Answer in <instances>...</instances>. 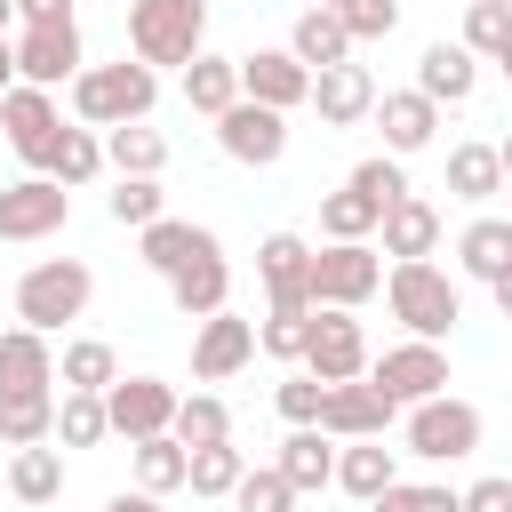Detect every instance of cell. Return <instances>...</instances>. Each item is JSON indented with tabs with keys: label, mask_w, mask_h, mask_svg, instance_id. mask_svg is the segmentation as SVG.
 I'll use <instances>...</instances> for the list:
<instances>
[{
	"label": "cell",
	"mask_w": 512,
	"mask_h": 512,
	"mask_svg": "<svg viewBox=\"0 0 512 512\" xmlns=\"http://www.w3.org/2000/svg\"><path fill=\"white\" fill-rule=\"evenodd\" d=\"M152 96H160V72L136 64V56H120V64H88V72L72 80V112H80V128H128V120L152 112Z\"/></svg>",
	"instance_id": "1"
},
{
	"label": "cell",
	"mask_w": 512,
	"mask_h": 512,
	"mask_svg": "<svg viewBox=\"0 0 512 512\" xmlns=\"http://www.w3.org/2000/svg\"><path fill=\"white\" fill-rule=\"evenodd\" d=\"M88 296H96V272H88L80 256H40V264L16 280V328L56 336L64 320H80V312H88Z\"/></svg>",
	"instance_id": "2"
},
{
	"label": "cell",
	"mask_w": 512,
	"mask_h": 512,
	"mask_svg": "<svg viewBox=\"0 0 512 512\" xmlns=\"http://www.w3.org/2000/svg\"><path fill=\"white\" fill-rule=\"evenodd\" d=\"M384 296H392V320L408 328V336H424V344H440L456 320H464V288L424 256V264H392L384 272Z\"/></svg>",
	"instance_id": "3"
},
{
	"label": "cell",
	"mask_w": 512,
	"mask_h": 512,
	"mask_svg": "<svg viewBox=\"0 0 512 512\" xmlns=\"http://www.w3.org/2000/svg\"><path fill=\"white\" fill-rule=\"evenodd\" d=\"M208 40V0H136L128 8V56L136 64H192Z\"/></svg>",
	"instance_id": "4"
},
{
	"label": "cell",
	"mask_w": 512,
	"mask_h": 512,
	"mask_svg": "<svg viewBox=\"0 0 512 512\" xmlns=\"http://www.w3.org/2000/svg\"><path fill=\"white\" fill-rule=\"evenodd\" d=\"M376 288H384V248H368V240L312 248V304L320 312H360Z\"/></svg>",
	"instance_id": "5"
},
{
	"label": "cell",
	"mask_w": 512,
	"mask_h": 512,
	"mask_svg": "<svg viewBox=\"0 0 512 512\" xmlns=\"http://www.w3.org/2000/svg\"><path fill=\"white\" fill-rule=\"evenodd\" d=\"M400 432H408V456H424V464H456V456L480 448V408L456 400V392H440V400H416Z\"/></svg>",
	"instance_id": "6"
},
{
	"label": "cell",
	"mask_w": 512,
	"mask_h": 512,
	"mask_svg": "<svg viewBox=\"0 0 512 512\" xmlns=\"http://www.w3.org/2000/svg\"><path fill=\"white\" fill-rule=\"evenodd\" d=\"M392 416H400V400H392L376 376H360V384H328V400H320V432H328V440H384Z\"/></svg>",
	"instance_id": "7"
},
{
	"label": "cell",
	"mask_w": 512,
	"mask_h": 512,
	"mask_svg": "<svg viewBox=\"0 0 512 512\" xmlns=\"http://www.w3.org/2000/svg\"><path fill=\"white\" fill-rule=\"evenodd\" d=\"M80 24H24L16 32V80L24 88H64L80 80Z\"/></svg>",
	"instance_id": "8"
},
{
	"label": "cell",
	"mask_w": 512,
	"mask_h": 512,
	"mask_svg": "<svg viewBox=\"0 0 512 512\" xmlns=\"http://www.w3.org/2000/svg\"><path fill=\"white\" fill-rule=\"evenodd\" d=\"M0 128H8L16 160H32V168H48V152L64 144V112H56V96H48V88H24V80L0 96Z\"/></svg>",
	"instance_id": "9"
},
{
	"label": "cell",
	"mask_w": 512,
	"mask_h": 512,
	"mask_svg": "<svg viewBox=\"0 0 512 512\" xmlns=\"http://www.w3.org/2000/svg\"><path fill=\"white\" fill-rule=\"evenodd\" d=\"M368 376H376L400 408H416V400H440V392H448V352L424 344V336H408V344H392L384 360H368Z\"/></svg>",
	"instance_id": "10"
},
{
	"label": "cell",
	"mask_w": 512,
	"mask_h": 512,
	"mask_svg": "<svg viewBox=\"0 0 512 512\" xmlns=\"http://www.w3.org/2000/svg\"><path fill=\"white\" fill-rule=\"evenodd\" d=\"M304 368L320 384H360L368 376V336L352 312H312V344H304Z\"/></svg>",
	"instance_id": "11"
},
{
	"label": "cell",
	"mask_w": 512,
	"mask_h": 512,
	"mask_svg": "<svg viewBox=\"0 0 512 512\" xmlns=\"http://www.w3.org/2000/svg\"><path fill=\"white\" fill-rule=\"evenodd\" d=\"M104 416H112V432L136 448V440H160L168 424H176V392L160 384V376H120L112 392H104Z\"/></svg>",
	"instance_id": "12"
},
{
	"label": "cell",
	"mask_w": 512,
	"mask_h": 512,
	"mask_svg": "<svg viewBox=\"0 0 512 512\" xmlns=\"http://www.w3.org/2000/svg\"><path fill=\"white\" fill-rule=\"evenodd\" d=\"M216 144L240 160V168H272L280 152H288V112H272V104H232L224 120H216Z\"/></svg>",
	"instance_id": "13"
},
{
	"label": "cell",
	"mask_w": 512,
	"mask_h": 512,
	"mask_svg": "<svg viewBox=\"0 0 512 512\" xmlns=\"http://www.w3.org/2000/svg\"><path fill=\"white\" fill-rule=\"evenodd\" d=\"M64 216H72V192L56 176H24L0 192V240H48Z\"/></svg>",
	"instance_id": "14"
},
{
	"label": "cell",
	"mask_w": 512,
	"mask_h": 512,
	"mask_svg": "<svg viewBox=\"0 0 512 512\" xmlns=\"http://www.w3.org/2000/svg\"><path fill=\"white\" fill-rule=\"evenodd\" d=\"M256 272H264L272 312H320V304H312V248H304L296 232H272V240L256 248Z\"/></svg>",
	"instance_id": "15"
},
{
	"label": "cell",
	"mask_w": 512,
	"mask_h": 512,
	"mask_svg": "<svg viewBox=\"0 0 512 512\" xmlns=\"http://www.w3.org/2000/svg\"><path fill=\"white\" fill-rule=\"evenodd\" d=\"M240 96L272 104V112H296V104H312V72L288 48H256V56H240Z\"/></svg>",
	"instance_id": "16"
},
{
	"label": "cell",
	"mask_w": 512,
	"mask_h": 512,
	"mask_svg": "<svg viewBox=\"0 0 512 512\" xmlns=\"http://www.w3.org/2000/svg\"><path fill=\"white\" fill-rule=\"evenodd\" d=\"M248 360H256V320H240V312L200 320V336H192V376H200V384H224V376H240Z\"/></svg>",
	"instance_id": "17"
},
{
	"label": "cell",
	"mask_w": 512,
	"mask_h": 512,
	"mask_svg": "<svg viewBox=\"0 0 512 512\" xmlns=\"http://www.w3.org/2000/svg\"><path fill=\"white\" fill-rule=\"evenodd\" d=\"M376 128H384V152L408 160V152H424L440 136V104L416 96V88H392V96H376Z\"/></svg>",
	"instance_id": "18"
},
{
	"label": "cell",
	"mask_w": 512,
	"mask_h": 512,
	"mask_svg": "<svg viewBox=\"0 0 512 512\" xmlns=\"http://www.w3.org/2000/svg\"><path fill=\"white\" fill-rule=\"evenodd\" d=\"M480 88V56L464 48V40H432L424 56H416V96H432V104H464Z\"/></svg>",
	"instance_id": "19"
},
{
	"label": "cell",
	"mask_w": 512,
	"mask_h": 512,
	"mask_svg": "<svg viewBox=\"0 0 512 512\" xmlns=\"http://www.w3.org/2000/svg\"><path fill=\"white\" fill-rule=\"evenodd\" d=\"M136 248H144V264H152L160 280H176V272H184V264H200V256H224L208 224H176V216L144 224V232H136Z\"/></svg>",
	"instance_id": "20"
},
{
	"label": "cell",
	"mask_w": 512,
	"mask_h": 512,
	"mask_svg": "<svg viewBox=\"0 0 512 512\" xmlns=\"http://www.w3.org/2000/svg\"><path fill=\"white\" fill-rule=\"evenodd\" d=\"M288 56H296L312 80L336 72V64H352V32H344V16H336V8H304L296 32H288Z\"/></svg>",
	"instance_id": "21"
},
{
	"label": "cell",
	"mask_w": 512,
	"mask_h": 512,
	"mask_svg": "<svg viewBox=\"0 0 512 512\" xmlns=\"http://www.w3.org/2000/svg\"><path fill=\"white\" fill-rule=\"evenodd\" d=\"M312 104H320L328 128H360V120H376V80H368V64H336V72H320V80H312Z\"/></svg>",
	"instance_id": "22"
},
{
	"label": "cell",
	"mask_w": 512,
	"mask_h": 512,
	"mask_svg": "<svg viewBox=\"0 0 512 512\" xmlns=\"http://www.w3.org/2000/svg\"><path fill=\"white\" fill-rule=\"evenodd\" d=\"M8 392H56V352L40 328H8L0 336V400Z\"/></svg>",
	"instance_id": "23"
},
{
	"label": "cell",
	"mask_w": 512,
	"mask_h": 512,
	"mask_svg": "<svg viewBox=\"0 0 512 512\" xmlns=\"http://www.w3.org/2000/svg\"><path fill=\"white\" fill-rule=\"evenodd\" d=\"M224 296H232V264H224V256H200V264H184V272L168 280V304H176L184 320H216V312H232Z\"/></svg>",
	"instance_id": "24"
},
{
	"label": "cell",
	"mask_w": 512,
	"mask_h": 512,
	"mask_svg": "<svg viewBox=\"0 0 512 512\" xmlns=\"http://www.w3.org/2000/svg\"><path fill=\"white\" fill-rule=\"evenodd\" d=\"M272 464H280V480H288L296 496H312V488H328V480H336V448H328V432H320V424H296V432L280 440V456H272Z\"/></svg>",
	"instance_id": "25"
},
{
	"label": "cell",
	"mask_w": 512,
	"mask_h": 512,
	"mask_svg": "<svg viewBox=\"0 0 512 512\" xmlns=\"http://www.w3.org/2000/svg\"><path fill=\"white\" fill-rule=\"evenodd\" d=\"M456 264L496 288V280L512 272V216H472V224L456 232Z\"/></svg>",
	"instance_id": "26"
},
{
	"label": "cell",
	"mask_w": 512,
	"mask_h": 512,
	"mask_svg": "<svg viewBox=\"0 0 512 512\" xmlns=\"http://www.w3.org/2000/svg\"><path fill=\"white\" fill-rule=\"evenodd\" d=\"M184 104L208 112V120H224V112L240 104V56H208V48H200V56L184 64Z\"/></svg>",
	"instance_id": "27"
},
{
	"label": "cell",
	"mask_w": 512,
	"mask_h": 512,
	"mask_svg": "<svg viewBox=\"0 0 512 512\" xmlns=\"http://www.w3.org/2000/svg\"><path fill=\"white\" fill-rule=\"evenodd\" d=\"M432 248H440V208L408 192V200L384 216V256H392V264H424Z\"/></svg>",
	"instance_id": "28"
},
{
	"label": "cell",
	"mask_w": 512,
	"mask_h": 512,
	"mask_svg": "<svg viewBox=\"0 0 512 512\" xmlns=\"http://www.w3.org/2000/svg\"><path fill=\"white\" fill-rule=\"evenodd\" d=\"M392 480H400V464H392V448H384V440H344V448H336V488H344V496L376 504Z\"/></svg>",
	"instance_id": "29"
},
{
	"label": "cell",
	"mask_w": 512,
	"mask_h": 512,
	"mask_svg": "<svg viewBox=\"0 0 512 512\" xmlns=\"http://www.w3.org/2000/svg\"><path fill=\"white\" fill-rule=\"evenodd\" d=\"M56 384H64V392H112V384H120V352H112L104 336H72L64 360H56Z\"/></svg>",
	"instance_id": "30"
},
{
	"label": "cell",
	"mask_w": 512,
	"mask_h": 512,
	"mask_svg": "<svg viewBox=\"0 0 512 512\" xmlns=\"http://www.w3.org/2000/svg\"><path fill=\"white\" fill-rule=\"evenodd\" d=\"M104 168H120V176H160V168H168V136L144 128V120L104 128Z\"/></svg>",
	"instance_id": "31"
},
{
	"label": "cell",
	"mask_w": 512,
	"mask_h": 512,
	"mask_svg": "<svg viewBox=\"0 0 512 512\" xmlns=\"http://www.w3.org/2000/svg\"><path fill=\"white\" fill-rule=\"evenodd\" d=\"M8 488H16V504H56L64 496V448H16L8 456Z\"/></svg>",
	"instance_id": "32"
},
{
	"label": "cell",
	"mask_w": 512,
	"mask_h": 512,
	"mask_svg": "<svg viewBox=\"0 0 512 512\" xmlns=\"http://www.w3.org/2000/svg\"><path fill=\"white\" fill-rule=\"evenodd\" d=\"M56 440V392H8L0 400V448H40Z\"/></svg>",
	"instance_id": "33"
},
{
	"label": "cell",
	"mask_w": 512,
	"mask_h": 512,
	"mask_svg": "<svg viewBox=\"0 0 512 512\" xmlns=\"http://www.w3.org/2000/svg\"><path fill=\"white\" fill-rule=\"evenodd\" d=\"M184 480H192V448H184L176 432L136 440V488H144V496H168V488H184Z\"/></svg>",
	"instance_id": "34"
},
{
	"label": "cell",
	"mask_w": 512,
	"mask_h": 512,
	"mask_svg": "<svg viewBox=\"0 0 512 512\" xmlns=\"http://www.w3.org/2000/svg\"><path fill=\"white\" fill-rule=\"evenodd\" d=\"M448 192H456V200H496V192H504L496 144H456V152H448Z\"/></svg>",
	"instance_id": "35"
},
{
	"label": "cell",
	"mask_w": 512,
	"mask_h": 512,
	"mask_svg": "<svg viewBox=\"0 0 512 512\" xmlns=\"http://www.w3.org/2000/svg\"><path fill=\"white\" fill-rule=\"evenodd\" d=\"M96 168H104V136H96V128H64V144L48 152L40 176H56L64 192H80V184H96Z\"/></svg>",
	"instance_id": "36"
},
{
	"label": "cell",
	"mask_w": 512,
	"mask_h": 512,
	"mask_svg": "<svg viewBox=\"0 0 512 512\" xmlns=\"http://www.w3.org/2000/svg\"><path fill=\"white\" fill-rule=\"evenodd\" d=\"M320 232H328V240H368V232H384V208H376L360 184H344V192L320 200Z\"/></svg>",
	"instance_id": "37"
},
{
	"label": "cell",
	"mask_w": 512,
	"mask_h": 512,
	"mask_svg": "<svg viewBox=\"0 0 512 512\" xmlns=\"http://www.w3.org/2000/svg\"><path fill=\"white\" fill-rule=\"evenodd\" d=\"M184 448H224L232 440V408L216 400V392H192V400H176V424H168Z\"/></svg>",
	"instance_id": "38"
},
{
	"label": "cell",
	"mask_w": 512,
	"mask_h": 512,
	"mask_svg": "<svg viewBox=\"0 0 512 512\" xmlns=\"http://www.w3.org/2000/svg\"><path fill=\"white\" fill-rule=\"evenodd\" d=\"M104 432H112L104 392H64V400H56V440H64V448H96Z\"/></svg>",
	"instance_id": "39"
},
{
	"label": "cell",
	"mask_w": 512,
	"mask_h": 512,
	"mask_svg": "<svg viewBox=\"0 0 512 512\" xmlns=\"http://www.w3.org/2000/svg\"><path fill=\"white\" fill-rule=\"evenodd\" d=\"M104 208H112V224H136V232H144V224L168 216V192H160V176H120Z\"/></svg>",
	"instance_id": "40"
},
{
	"label": "cell",
	"mask_w": 512,
	"mask_h": 512,
	"mask_svg": "<svg viewBox=\"0 0 512 512\" xmlns=\"http://www.w3.org/2000/svg\"><path fill=\"white\" fill-rule=\"evenodd\" d=\"M240 480H248V456H240L232 440H224V448H192V480H184L192 496H232Z\"/></svg>",
	"instance_id": "41"
},
{
	"label": "cell",
	"mask_w": 512,
	"mask_h": 512,
	"mask_svg": "<svg viewBox=\"0 0 512 512\" xmlns=\"http://www.w3.org/2000/svg\"><path fill=\"white\" fill-rule=\"evenodd\" d=\"M232 512H296V488L280 480V464H248V480L232 488Z\"/></svg>",
	"instance_id": "42"
},
{
	"label": "cell",
	"mask_w": 512,
	"mask_h": 512,
	"mask_svg": "<svg viewBox=\"0 0 512 512\" xmlns=\"http://www.w3.org/2000/svg\"><path fill=\"white\" fill-rule=\"evenodd\" d=\"M504 40H512V8L504 0H472L464 8V48L472 56H504Z\"/></svg>",
	"instance_id": "43"
},
{
	"label": "cell",
	"mask_w": 512,
	"mask_h": 512,
	"mask_svg": "<svg viewBox=\"0 0 512 512\" xmlns=\"http://www.w3.org/2000/svg\"><path fill=\"white\" fill-rule=\"evenodd\" d=\"M344 184H360V192H368V200H376L384 216H392V208L408 200V176H400V160H392V152H376V160H360V168H352Z\"/></svg>",
	"instance_id": "44"
},
{
	"label": "cell",
	"mask_w": 512,
	"mask_h": 512,
	"mask_svg": "<svg viewBox=\"0 0 512 512\" xmlns=\"http://www.w3.org/2000/svg\"><path fill=\"white\" fill-rule=\"evenodd\" d=\"M376 512H464V496L456 488H432V480H392L376 496Z\"/></svg>",
	"instance_id": "45"
},
{
	"label": "cell",
	"mask_w": 512,
	"mask_h": 512,
	"mask_svg": "<svg viewBox=\"0 0 512 512\" xmlns=\"http://www.w3.org/2000/svg\"><path fill=\"white\" fill-rule=\"evenodd\" d=\"M320 400H328V384H320L312 368H296V376H280V392H272V408H280L288 424H320Z\"/></svg>",
	"instance_id": "46"
},
{
	"label": "cell",
	"mask_w": 512,
	"mask_h": 512,
	"mask_svg": "<svg viewBox=\"0 0 512 512\" xmlns=\"http://www.w3.org/2000/svg\"><path fill=\"white\" fill-rule=\"evenodd\" d=\"M256 344H264L272 360H304V344H312V312H272V320L256 328Z\"/></svg>",
	"instance_id": "47"
},
{
	"label": "cell",
	"mask_w": 512,
	"mask_h": 512,
	"mask_svg": "<svg viewBox=\"0 0 512 512\" xmlns=\"http://www.w3.org/2000/svg\"><path fill=\"white\" fill-rule=\"evenodd\" d=\"M336 16H344V32H352V48H360V40H384V32L400 24V0H336Z\"/></svg>",
	"instance_id": "48"
},
{
	"label": "cell",
	"mask_w": 512,
	"mask_h": 512,
	"mask_svg": "<svg viewBox=\"0 0 512 512\" xmlns=\"http://www.w3.org/2000/svg\"><path fill=\"white\" fill-rule=\"evenodd\" d=\"M464 512H512V480H472L464 488Z\"/></svg>",
	"instance_id": "49"
},
{
	"label": "cell",
	"mask_w": 512,
	"mask_h": 512,
	"mask_svg": "<svg viewBox=\"0 0 512 512\" xmlns=\"http://www.w3.org/2000/svg\"><path fill=\"white\" fill-rule=\"evenodd\" d=\"M16 24H80L72 0H16Z\"/></svg>",
	"instance_id": "50"
},
{
	"label": "cell",
	"mask_w": 512,
	"mask_h": 512,
	"mask_svg": "<svg viewBox=\"0 0 512 512\" xmlns=\"http://www.w3.org/2000/svg\"><path fill=\"white\" fill-rule=\"evenodd\" d=\"M104 512H160V496H144V488H120Z\"/></svg>",
	"instance_id": "51"
},
{
	"label": "cell",
	"mask_w": 512,
	"mask_h": 512,
	"mask_svg": "<svg viewBox=\"0 0 512 512\" xmlns=\"http://www.w3.org/2000/svg\"><path fill=\"white\" fill-rule=\"evenodd\" d=\"M8 88H16V40L0 32V96H8Z\"/></svg>",
	"instance_id": "52"
},
{
	"label": "cell",
	"mask_w": 512,
	"mask_h": 512,
	"mask_svg": "<svg viewBox=\"0 0 512 512\" xmlns=\"http://www.w3.org/2000/svg\"><path fill=\"white\" fill-rule=\"evenodd\" d=\"M496 304H504V320H512V272H504V280H496Z\"/></svg>",
	"instance_id": "53"
},
{
	"label": "cell",
	"mask_w": 512,
	"mask_h": 512,
	"mask_svg": "<svg viewBox=\"0 0 512 512\" xmlns=\"http://www.w3.org/2000/svg\"><path fill=\"white\" fill-rule=\"evenodd\" d=\"M496 160H504V184H512V136H504V144H496Z\"/></svg>",
	"instance_id": "54"
},
{
	"label": "cell",
	"mask_w": 512,
	"mask_h": 512,
	"mask_svg": "<svg viewBox=\"0 0 512 512\" xmlns=\"http://www.w3.org/2000/svg\"><path fill=\"white\" fill-rule=\"evenodd\" d=\"M8 24H16V0H0V32H8Z\"/></svg>",
	"instance_id": "55"
},
{
	"label": "cell",
	"mask_w": 512,
	"mask_h": 512,
	"mask_svg": "<svg viewBox=\"0 0 512 512\" xmlns=\"http://www.w3.org/2000/svg\"><path fill=\"white\" fill-rule=\"evenodd\" d=\"M496 64H504V72H512V40H504V56H496Z\"/></svg>",
	"instance_id": "56"
},
{
	"label": "cell",
	"mask_w": 512,
	"mask_h": 512,
	"mask_svg": "<svg viewBox=\"0 0 512 512\" xmlns=\"http://www.w3.org/2000/svg\"><path fill=\"white\" fill-rule=\"evenodd\" d=\"M312 8H336V0H312Z\"/></svg>",
	"instance_id": "57"
},
{
	"label": "cell",
	"mask_w": 512,
	"mask_h": 512,
	"mask_svg": "<svg viewBox=\"0 0 512 512\" xmlns=\"http://www.w3.org/2000/svg\"><path fill=\"white\" fill-rule=\"evenodd\" d=\"M504 8H512V0H504Z\"/></svg>",
	"instance_id": "58"
}]
</instances>
